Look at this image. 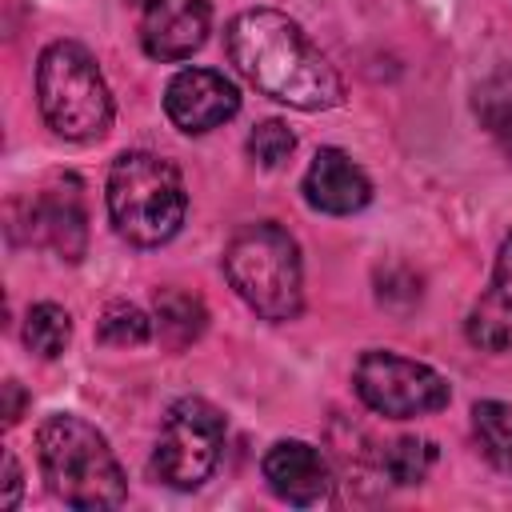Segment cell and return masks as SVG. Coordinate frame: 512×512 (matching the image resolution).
I'll use <instances>...</instances> for the list:
<instances>
[{
    "instance_id": "1",
    "label": "cell",
    "mask_w": 512,
    "mask_h": 512,
    "mask_svg": "<svg viewBox=\"0 0 512 512\" xmlns=\"http://www.w3.org/2000/svg\"><path fill=\"white\" fill-rule=\"evenodd\" d=\"M228 60L240 68V76L300 112H324L340 104L344 84L328 56L304 36L296 20H288L276 8H244L224 28Z\"/></svg>"
},
{
    "instance_id": "2",
    "label": "cell",
    "mask_w": 512,
    "mask_h": 512,
    "mask_svg": "<svg viewBox=\"0 0 512 512\" xmlns=\"http://www.w3.org/2000/svg\"><path fill=\"white\" fill-rule=\"evenodd\" d=\"M36 460L48 492L68 508H116L128 496L120 460L84 416L52 412L36 428Z\"/></svg>"
},
{
    "instance_id": "3",
    "label": "cell",
    "mask_w": 512,
    "mask_h": 512,
    "mask_svg": "<svg viewBox=\"0 0 512 512\" xmlns=\"http://www.w3.org/2000/svg\"><path fill=\"white\" fill-rule=\"evenodd\" d=\"M104 196H108L112 228L136 248L168 244L180 232L184 212H188V192H184L176 164L144 148L120 152L112 160Z\"/></svg>"
},
{
    "instance_id": "4",
    "label": "cell",
    "mask_w": 512,
    "mask_h": 512,
    "mask_svg": "<svg viewBox=\"0 0 512 512\" xmlns=\"http://www.w3.org/2000/svg\"><path fill=\"white\" fill-rule=\"evenodd\" d=\"M224 276L236 288V296L272 324L296 320L304 308L300 248L272 220H256L232 232L224 248Z\"/></svg>"
},
{
    "instance_id": "5",
    "label": "cell",
    "mask_w": 512,
    "mask_h": 512,
    "mask_svg": "<svg viewBox=\"0 0 512 512\" xmlns=\"http://www.w3.org/2000/svg\"><path fill=\"white\" fill-rule=\"evenodd\" d=\"M36 104L64 140H96L112 124V92L96 56L76 40H52L36 60Z\"/></svg>"
},
{
    "instance_id": "6",
    "label": "cell",
    "mask_w": 512,
    "mask_h": 512,
    "mask_svg": "<svg viewBox=\"0 0 512 512\" xmlns=\"http://www.w3.org/2000/svg\"><path fill=\"white\" fill-rule=\"evenodd\" d=\"M224 412L204 400V396H184L164 412L156 448H152V476L176 492H192L200 488L216 464H220V448H224Z\"/></svg>"
},
{
    "instance_id": "7",
    "label": "cell",
    "mask_w": 512,
    "mask_h": 512,
    "mask_svg": "<svg viewBox=\"0 0 512 512\" xmlns=\"http://www.w3.org/2000/svg\"><path fill=\"white\" fill-rule=\"evenodd\" d=\"M352 384L356 396L388 420L432 416L452 400L448 380L432 364L400 356L392 348H368L352 368Z\"/></svg>"
},
{
    "instance_id": "8",
    "label": "cell",
    "mask_w": 512,
    "mask_h": 512,
    "mask_svg": "<svg viewBox=\"0 0 512 512\" xmlns=\"http://www.w3.org/2000/svg\"><path fill=\"white\" fill-rule=\"evenodd\" d=\"M164 112L180 132L200 136L240 112V92L216 68H180L164 88Z\"/></svg>"
},
{
    "instance_id": "9",
    "label": "cell",
    "mask_w": 512,
    "mask_h": 512,
    "mask_svg": "<svg viewBox=\"0 0 512 512\" xmlns=\"http://www.w3.org/2000/svg\"><path fill=\"white\" fill-rule=\"evenodd\" d=\"M264 484L276 500L296 508H316L332 500V468L324 452L308 440H276L260 460Z\"/></svg>"
},
{
    "instance_id": "10",
    "label": "cell",
    "mask_w": 512,
    "mask_h": 512,
    "mask_svg": "<svg viewBox=\"0 0 512 512\" xmlns=\"http://www.w3.org/2000/svg\"><path fill=\"white\" fill-rule=\"evenodd\" d=\"M212 28V0H148L140 12V44L152 60L176 64L200 52Z\"/></svg>"
},
{
    "instance_id": "11",
    "label": "cell",
    "mask_w": 512,
    "mask_h": 512,
    "mask_svg": "<svg viewBox=\"0 0 512 512\" xmlns=\"http://www.w3.org/2000/svg\"><path fill=\"white\" fill-rule=\"evenodd\" d=\"M28 240L56 252L60 260H80L88 248V216H84V196L76 180H60L44 188L28 204Z\"/></svg>"
},
{
    "instance_id": "12",
    "label": "cell",
    "mask_w": 512,
    "mask_h": 512,
    "mask_svg": "<svg viewBox=\"0 0 512 512\" xmlns=\"http://www.w3.org/2000/svg\"><path fill=\"white\" fill-rule=\"evenodd\" d=\"M304 200L324 216H352L372 200V180L344 148H320L304 172Z\"/></svg>"
},
{
    "instance_id": "13",
    "label": "cell",
    "mask_w": 512,
    "mask_h": 512,
    "mask_svg": "<svg viewBox=\"0 0 512 512\" xmlns=\"http://www.w3.org/2000/svg\"><path fill=\"white\" fill-rule=\"evenodd\" d=\"M468 340L484 352H508L512 348V232L504 236L496 252V268L488 288L468 312Z\"/></svg>"
},
{
    "instance_id": "14",
    "label": "cell",
    "mask_w": 512,
    "mask_h": 512,
    "mask_svg": "<svg viewBox=\"0 0 512 512\" xmlns=\"http://www.w3.org/2000/svg\"><path fill=\"white\" fill-rule=\"evenodd\" d=\"M152 324H156L160 344L180 352V348L196 344L200 332L208 328V308L200 296H192L184 288H160L152 300Z\"/></svg>"
},
{
    "instance_id": "15",
    "label": "cell",
    "mask_w": 512,
    "mask_h": 512,
    "mask_svg": "<svg viewBox=\"0 0 512 512\" xmlns=\"http://www.w3.org/2000/svg\"><path fill=\"white\" fill-rule=\"evenodd\" d=\"M472 108H476L480 128L512 156V64L488 72V76L476 84Z\"/></svg>"
},
{
    "instance_id": "16",
    "label": "cell",
    "mask_w": 512,
    "mask_h": 512,
    "mask_svg": "<svg viewBox=\"0 0 512 512\" xmlns=\"http://www.w3.org/2000/svg\"><path fill=\"white\" fill-rule=\"evenodd\" d=\"M472 432H476V444L484 448V456L504 476H512V408L500 400H480L472 408Z\"/></svg>"
},
{
    "instance_id": "17",
    "label": "cell",
    "mask_w": 512,
    "mask_h": 512,
    "mask_svg": "<svg viewBox=\"0 0 512 512\" xmlns=\"http://www.w3.org/2000/svg\"><path fill=\"white\" fill-rule=\"evenodd\" d=\"M72 340V316L44 300V304H32L28 316H24V344L40 356V360H56Z\"/></svg>"
},
{
    "instance_id": "18",
    "label": "cell",
    "mask_w": 512,
    "mask_h": 512,
    "mask_svg": "<svg viewBox=\"0 0 512 512\" xmlns=\"http://www.w3.org/2000/svg\"><path fill=\"white\" fill-rule=\"evenodd\" d=\"M152 328L156 324H152V316L144 308H136L128 300H112L104 308L100 324H96V340L100 344H112V348H140V344H148Z\"/></svg>"
},
{
    "instance_id": "19",
    "label": "cell",
    "mask_w": 512,
    "mask_h": 512,
    "mask_svg": "<svg viewBox=\"0 0 512 512\" xmlns=\"http://www.w3.org/2000/svg\"><path fill=\"white\" fill-rule=\"evenodd\" d=\"M380 464H384L392 484H420L432 472V464H436V444L420 440V436H400V440L388 444Z\"/></svg>"
},
{
    "instance_id": "20",
    "label": "cell",
    "mask_w": 512,
    "mask_h": 512,
    "mask_svg": "<svg viewBox=\"0 0 512 512\" xmlns=\"http://www.w3.org/2000/svg\"><path fill=\"white\" fill-rule=\"evenodd\" d=\"M292 148H296V136H292V128L280 124V120H264V124H256V128L248 132V156H252L260 168H280V164L292 156Z\"/></svg>"
},
{
    "instance_id": "21",
    "label": "cell",
    "mask_w": 512,
    "mask_h": 512,
    "mask_svg": "<svg viewBox=\"0 0 512 512\" xmlns=\"http://www.w3.org/2000/svg\"><path fill=\"white\" fill-rule=\"evenodd\" d=\"M4 484H8L4 508H16V500H20V468H16V456H12V452L4 456Z\"/></svg>"
},
{
    "instance_id": "22",
    "label": "cell",
    "mask_w": 512,
    "mask_h": 512,
    "mask_svg": "<svg viewBox=\"0 0 512 512\" xmlns=\"http://www.w3.org/2000/svg\"><path fill=\"white\" fill-rule=\"evenodd\" d=\"M4 396H8L4 420H8V424H16V420H20V412H24V392H20V384H16V380H8V384H4Z\"/></svg>"
}]
</instances>
